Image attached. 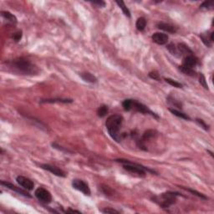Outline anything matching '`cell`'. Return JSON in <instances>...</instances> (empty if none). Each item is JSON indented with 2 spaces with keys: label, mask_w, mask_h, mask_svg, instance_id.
<instances>
[{
  "label": "cell",
  "mask_w": 214,
  "mask_h": 214,
  "mask_svg": "<svg viewBox=\"0 0 214 214\" xmlns=\"http://www.w3.org/2000/svg\"><path fill=\"white\" fill-rule=\"evenodd\" d=\"M214 6L213 1H205L200 5L201 8H205V9H212Z\"/></svg>",
  "instance_id": "obj_27"
},
{
  "label": "cell",
  "mask_w": 214,
  "mask_h": 214,
  "mask_svg": "<svg viewBox=\"0 0 214 214\" xmlns=\"http://www.w3.org/2000/svg\"><path fill=\"white\" fill-rule=\"evenodd\" d=\"M145 26H146V20H145V18L143 17H140L136 20V29L139 31H143L145 29Z\"/></svg>",
  "instance_id": "obj_19"
},
{
  "label": "cell",
  "mask_w": 214,
  "mask_h": 214,
  "mask_svg": "<svg viewBox=\"0 0 214 214\" xmlns=\"http://www.w3.org/2000/svg\"><path fill=\"white\" fill-rule=\"evenodd\" d=\"M200 37H201L202 40V42L205 44V45H207V46H208V47H210V46H212V41L210 40H208V38H207V36L206 35H204V34H202L201 35H200Z\"/></svg>",
  "instance_id": "obj_31"
},
{
  "label": "cell",
  "mask_w": 214,
  "mask_h": 214,
  "mask_svg": "<svg viewBox=\"0 0 214 214\" xmlns=\"http://www.w3.org/2000/svg\"><path fill=\"white\" fill-rule=\"evenodd\" d=\"M116 3L118 4V6H119L120 8L121 9L122 12H123V13H124L125 15L127 16L128 18H131V12H130V10L128 9V8H127L126 6V4H125L124 2H123V1H117Z\"/></svg>",
  "instance_id": "obj_20"
},
{
  "label": "cell",
  "mask_w": 214,
  "mask_h": 214,
  "mask_svg": "<svg viewBox=\"0 0 214 214\" xmlns=\"http://www.w3.org/2000/svg\"><path fill=\"white\" fill-rule=\"evenodd\" d=\"M79 76L81 77V79L84 81L87 82V83H90V84H95L97 82V78L92 74L90 72H82L79 74Z\"/></svg>",
  "instance_id": "obj_14"
},
{
  "label": "cell",
  "mask_w": 214,
  "mask_h": 214,
  "mask_svg": "<svg viewBox=\"0 0 214 214\" xmlns=\"http://www.w3.org/2000/svg\"><path fill=\"white\" fill-rule=\"evenodd\" d=\"M6 64H8V67L13 69V71L17 72L18 74H24V75H34L38 74L39 72L38 67L28 59H25L24 57L14 59Z\"/></svg>",
  "instance_id": "obj_1"
},
{
  "label": "cell",
  "mask_w": 214,
  "mask_h": 214,
  "mask_svg": "<svg viewBox=\"0 0 214 214\" xmlns=\"http://www.w3.org/2000/svg\"><path fill=\"white\" fill-rule=\"evenodd\" d=\"M108 106L106 105L101 106L97 110V115L99 117H106L107 113H108Z\"/></svg>",
  "instance_id": "obj_21"
},
{
  "label": "cell",
  "mask_w": 214,
  "mask_h": 214,
  "mask_svg": "<svg viewBox=\"0 0 214 214\" xmlns=\"http://www.w3.org/2000/svg\"><path fill=\"white\" fill-rule=\"evenodd\" d=\"M165 81L167 82V83H168V84H169L170 85H172V86H173V87L183 88V85H182L181 83L176 81V80H174V79H170V78H165Z\"/></svg>",
  "instance_id": "obj_25"
},
{
  "label": "cell",
  "mask_w": 214,
  "mask_h": 214,
  "mask_svg": "<svg viewBox=\"0 0 214 214\" xmlns=\"http://www.w3.org/2000/svg\"><path fill=\"white\" fill-rule=\"evenodd\" d=\"M131 109H134L135 111H138V112H140V113L142 114H149V115H151V117H153L154 118H156V120H159V118H160L155 112H153V111H151L150 109L148 108L147 106H145V105H143V104L140 103V102H138L137 101H135V100H133L132 101V108Z\"/></svg>",
  "instance_id": "obj_7"
},
{
  "label": "cell",
  "mask_w": 214,
  "mask_h": 214,
  "mask_svg": "<svg viewBox=\"0 0 214 214\" xmlns=\"http://www.w3.org/2000/svg\"><path fill=\"white\" fill-rule=\"evenodd\" d=\"M148 75H149V77H150V78L155 79V80H157V81H160V80H161V77H160V74H159L158 72L156 71V70L150 72Z\"/></svg>",
  "instance_id": "obj_29"
},
{
  "label": "cell",
  "mask_w": 214,
  "mask_h": 214,
  "mask_svg": "<svg viewBox=\"0 0 214 214\" xmlns=\"http://www.w3.org/2000/svg\"><path fill=\"white\" fill-rule=\"evenodd\" d=\"M182 188H183V189H185L186 191L189 192V193H193V195H196L197 197H201V198H202V199H207V197L206 196H204L202 193H198V192H197V191H195V190H193V189H190V188H184V187H182Z\"/></svg>",
  "instance_id": "obj_28"
},
{
  "label": "cell",
  "mask_w": 214,
  "mask_h": 214,
  "mask_svg": "<svg viewBox=\"0 0 214 214\" xmlns=\"http://www.w3.org/2000/svg\"><path fill=\"white\" fill-rule=\"evenodd\" d=\"M116 161L117 162H121V163L123 164V168L126 171H127L130 173H132V174H136L138 177H145V174H146V171L149 172H151V173H155V172L150 169V168H147V167H144L140 164L136 163V162L131 161L129 160L117 159Z\"/></svg>",
  "instance_id": "obj_3"
},
{
  "label": "cell",
  "mask_w": 214,
  "mask_h": 214,
  "mask_svg": "<svg viewBox=\"0 0 214 214\" xmlns=\"http://www.w3.org/2000/svg\"><path fill=\"white\" fill-rule=\"evenodd\" d=\"M180 70L182 72H183L185 74H188L189 76H196L197 75V73L194 70V69H190V68H187V67H184L183 65L180 66Z\"/></svg>",
  "instance_id": "obj_22"
},
{
  "label": "cell",
  "mask_w": 214,
  "mask_h": 214,
  "mask_svg": "<svg viewBox=\"0 0 214 214\" xmlns=\"http://www.w3.org/2000/svg\"><path fill=\"white\" fill-rule=\"evenodd\" d=\"M16 182L18 183L19 185L26 189L28 191H31L34 189L35 187V183L31 179H29L28 177H25L24 176H18L16 177Z\"/></svg>",
  "instance_id": "obj_8"
},
{
  "label": "cell",
  "mask_w": 214,
  "mask_h": 214,
  "mask_svg": "<svg viewBox=\"0 0 214 214\" xmlns=\"http://www.w3.org/2000/svg\"><path fill=\"white\" fill-rule=\"evenodd\" d=\"M22 38V32L21 31H19L17 32V33H14V35H13V39L14 41H16V42H18V41H19V40H21Z\"/></svg>",
  "instance_id": "obj_33"
},
{
  "label": "cell",
  "mask_w": 214,
  "mask_h": 214,
  "mask_svg": "<svg viewBox=\"0 0 214 214\" xmlns=\"http://www.w3.org/2000/svg\"><path fill=\"white\" fill-rule=\"evenodd\" d=\"M64 212H66V213H69V212H71V213H74V212H77V213H80V212L79 211H77V210H73V209H68V210H66V211H64Z\"/></svg>",
  "instance_id": "obj_36"
},
{
  "label": "cell",
  "mask_w": 214,
  "mask_h": 214,
  "mask_svg": "<svg viewBox=\"0 0 214 214\" xmlns=\"http://www.w3.org/2000/svg\"><path fill=\"white\" fill-rule=\"evenodd\" d=\"M101 212H104V213H119L120 212L119 211H117V210L111 208V207H106L105 209H102Z\"/></svg>",
  "instance_id": "obj_32"
},
{
  "label": "cell",
  "mask_w": 214,
  "mask_h": 214,
  "mask_svg": "<svg viewBox=\"0 0 214 214\" xmlns=\"http://www.w3.org/2000/svg\"><path fill=\"white\" fill-rule=\"evenodd\" d=\"M169 111L170 112H172L174 116L179 117V118H182V119H184V120H188V121H191L190 117L188 116L187 114L182 112V111H177V110H176V109H172V108H169Z\"/></svg>",
  "instance_id": "obj_18"
},
{
  "label": "cell",
  "mask_w": 214,
  "mask_h": 214,
  "mask_svg": "<svg viewBox=\"0 0 214 214\" xmlns=\"http://www.w3.org/2000/svg\"><path fill=\"white\" fill-rule=\"evenodd\" d=\"M1 185L4 186L5 188H8V189H10V190L14 191V192H16L17 193H19V195L24 196V197H29V198H31L32 197V196L30 195L29 193H28L27 192H25L24 190L21 189L20 188H18V187H16V186L13 185V184H11L10 183H8V182H4V181H2V182H1Z\"/></svg>",
  "instance_id": "obj_10"
},
{
  "label": "cell",
  "mask_w": 214,
  "mask_h": 214,
  "mask_svg": "<svg viewBox=\"0 0 214 214\" xmlns=\"http://www.w3.org/2000/svg\"><path fill=\"white\" fill-rule=\"evenodd\" d=\"M132 101L133 100L127 99V100H125L122 102V106H123V109H124L125 111H129L131 110V108H132Z\"/></svg>",
  "instance_id": "obj_23"
},
{
  "label": "cell",
  "mask_w": 214,
  "mask_h": 214,
  "mask_svg": "<svg viewBox=\"0 0 214 214\" xmlns=\"http://www.w3.org/2000/svg\"><path fill=\"white\" fill-rule=\"evenodd\" d=\"M197 59L193 55L185 56L182 65L184 67H187V68L194 69V67L197 65Z\"/></svg>",
  "instance_id": "obj_12"
},
{
  "label": "cell",
  "mask_w": 214,
  "mask_h": 214,
  "mask_svg": "<svg viewBox=\"0 0 214 214\" xmlns=\"http://www.w3.org/2000/svg\"><path fill=\"white\" fill-rule=\"evenodd\" d=\"M167 101H168L170 104L173 105L175 107H177L178 109H182V106H183L182 103H181L179 101L176 100L175 98L172 97V96H168V98H167Z\"/></svg>",
  "instance_id": "obj_24"
},
{
  "label": "cell",
  "mask_w": 214,
  "mask_h": 214,
  "mask_svg": "<svg viewBox=\"0 0 214 214\" xmlns=\"http://www.w3.org/2000/svg\"><path fill=\"white\" fill-rule=\"evenodd\" d=\"M156 26H157V28L159 29H161V30L167 32V33H170V34H175L177 30V27H175L174 25L167 24V23H163V22L158 23Z\"/></svg>",
  "instance_id": "obj_13"
},
{
  "label": "cell",
  "mask_w": 214,
  "mask_h": 214,
  "mask_svg": "<svg viewBox=\"0 0 214 214\" xmlns=\"http://www.w3.org/2000/svg\"><path fill=\"white\" fill-rule=\"evenodd\" d=\"M199 82H200V84H201L205 89H208V85L207 84L206 78L204 77V75L202 74V73L199 74Z\"/></svg>",
  "instance_id": "obj_30"
},
{
  "label": "cell",
  "mask_w": 214,
  "mask_h": 214,
  "mask_svg": "<svg viewBox=\"0 0 214 214\" xmlns=\"http://www.w3.org/2000/svg\"><path fill=\"white\" fill-rule=\"evenodd\" d=\"M177 50L179 52L180 56L193 55V52L189 49V47H188V45H186L185 44H183V43L179 44V45H177Z\"/></svg>",
  "instance_id": "obj_15"
},
{
  "label": "cell",
  "mask_w": 214,
  "mask_h": 214,
  "mask_svg": "<svg viewBox=\"0 0 214 214\" xmlns=\"http://www.w3.org/2000/svg\"><path fill=\"white\" fill-rule=\"evenodd\" d=\"M40 167L42 169H45L48 172H51L52 174L55 175L57 177H66V173L64 172L63 170H61L60 168L55 167V166H52V165H50V164H41L40 165Z\"/></svg>",
  "instance_id": "obj_9"
},
{
  "label": "cell",
  "mask_w": 214,
  "mask_h": 214,
  "mask_svg": "<svg viewBox=\"0 0 214 214\" xmlns=\"http://www.w3.org/2000/svg\"><path fill=\"white\" fill-rule=\"evenodd\" d=\"M72 187L75 189V190L79 191L85 196L90 195V189L89 188V185L87 183L84 182L83 180L80 179H74L72 182Z\"/></svg>",
  "instance_id": "obj_6"
},
{
  "label": "cell",
  "mask_w": 214,
  "mask_h": 214,
  "mask_svg": "<svg viewBox=\"0 0 214 214\" xmlns=\"http://www.w3.org/2000/svg\"><path fill=\"white\" fill-rule=\"evenodd\" d=\"M177 196H181V194L174 192H167V193H161L160 196L154 197H152V200L162 208H168L176 202Z\"/></svg>",
  "instance_id": "obj_4"
},
{
  "label": "cell",
  "mask_w": 214,
  "mask_h": 214,
  "mask_svg": "<svg viewBox=\"0 0 214 214\" xmlns=\"http://www.w3.org/2000/svg\"><path fill=\"white\" fill-rule=\"evenodd\" d=\"M90 3L94 5L98 6V7H101V8L106 7V3L104 1H94V2H90Z\"/></svg>",
  "instance_id": "obj_35"
},
{
  "label": "cell",
  "mask_w": 214,
  "mask_h": 214,
  "mask_svg": "<svg viewBox=\"0 0 214 214\" xmlns=\"http://www.w3.org/2000/svg\"><path fill=\"white\" fill-rule=\"evenodd\" d=\"M151 39L153 40V42L159 45H166L168 42V35L167 34H163V33H155L151 36Z\"/></svg>",
  "instance_id": "obj_11"
},
{
  "label": "cell",
  "mask_w": 214,
  "mask_h": 214,
  "mask_svg": "<svg viewBox=\"0 0 214 214\" xmlns=\"http://www.w3.org/2000/svg\"><path fill=\"white\" fill-rule=\"evenodd\" d=\"M41 103H72L73 100L71 99H48V100H42L40 101Z\"/></svg>",
  "instance_id": "obj_17"
},
{
  "label": "cell",
  "mask_w": 214,
  "mask_h": 214,
  "mask_svg": "<svg viewBox=\"0 0 214 214\" xmlns=\"http://www.w3.org/2000/svg\"><path fill=\"white\" fill-rule=\"evenodd\" d=\"M35 196L36 198L42 203L48 204L50 203L52 201V195L51 193L44 188H37L35 192Z\"/></svg>",
  "instance_id": "obj_5"
},
{
  "label": "cell",
  "mask_w": 214,
  "mask_h": 214,
  "mask_svg": "<svg viewBox=\"0 0 214 214\" xmlns=\"http://www.w3.org/2000/svg\"><path fill=\"white\" fill-rule=\"evenodd\" d=\"M196 121L197 122L200 126H201L202 128H203L204 130H206V131H207L208 130V126L204 122V121H202V120H201V119H197L196 120Z\"/></svg>",
  "instance_id": "obj_34"
},
{
  "label": "cell",
  "mask_w": 214,
  "mask_h": 214,
  "mask_svg": "<svg viewBox=\"0 0 214 214\" xmlns=\"http://www.w3.org/2000/svg\"><path fill=\"white\" fill-rule=\"evenodd\" d=\"M167 49H168V50L171 52V54L172 55H173L175 56H180L179 55V52H178V50H177V47L176 46V45H174V44H170V45H167Z\"/></svg>",
  "instance_id": "obj_26"
},
{
  "label": "cell",
  "mask_w": 214,
  "mask_h": 214,
  "mask_svg": "<svg viewBox=\"0 0 214 214\" xmlns=\"http://www.w3.org/2000/svg\"><path fill=\"white\" fill-rule=\"evenodd\" d=\"M122 123H123V117L118 114L110 116L106 121V126L108 131L109 135L117 142L121 141L123 137V135L121 133Z\"/></svg>",
  "instance_id": "obj_2"
},
{
  "label": "cell",
  "mask_w": 214,
  "mask_h": 214,
  "mask_svg": "<svg viewBox=\"0 0 214 214\" xmlns=\"http://www.w3.org/2000/svg\"><path fill=\"white\" fill-rule=\"evenodd\" d=\"M1 15H2V17H3V19H5V20H7V22L9 23V24H17V18H16L13 14H12V13H9V12H8V11H2V12H1Z\"/></svg>",
  "instance_id": "obj_16"
}]
</instances>
